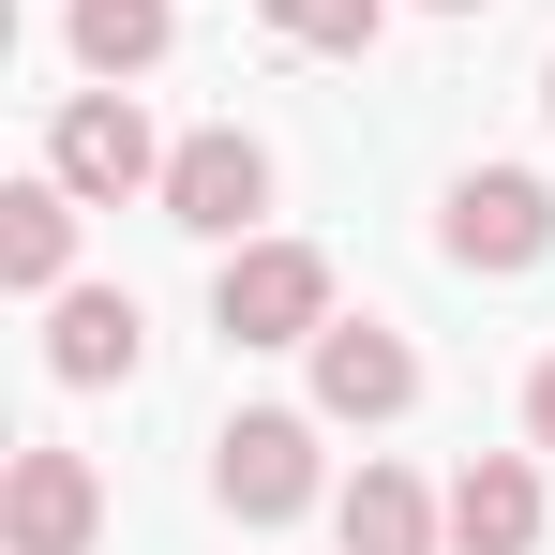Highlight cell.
<instances>
[{
	"mask_svg": "<svg viewBox=\"0 0 555 555\" xmlns=\"http://www.w3.org/2000/svg\"><path fill=\"white\" fill-rule=\"evenodd\" d=\"M526 436H541V451H555V361L526 375Z\"/></svg>",
	"mask_w": 555,
	"mask_h": 555,
	"instance_id": "cell-14",
	"label": "cell"
},
{
	"mask_svg": "<svg viewBox=\"0 0 555 555\" xmlns=\"http://www.w3.org/2000/svg\"><path fill=\"white\" fill-rule=\"evenodd\" d=\"M331 526H346V555H436L451 541V495H421L405 465H361V480L331 495Z\"/></svg>",
	"mask_w": 555,
	"mask_h": 555,
	"instance_id": "cell-11",
	"label": "cell"
},
{
	"mask_svg": "<svg viewBox=\"0 0 555 555\" xmlns=\"http://www.w3.org/2000/svg\"><path fill=\"white\" fill-rule=\"evenodd\" d=\"M105 541V480L91 451H61V436H30L15 480H0V555H91Z\"/></svg>",
	"mask_w": 555,
	"mask_h": 555,
	"instance_id": "cell-5",
	"label": "cell"
},
{
	"mask_svg": "<svg viewBox=\"0 0 555 555\" xmlns=\"http://www.w3.org/2000/svg\"><path fill=\"white\" fill-rule=\"evenodd\" d=\"M135 346H151V331H135L120 285H61V300H46V375H61V390H120Z\"/></svg>",
	"mask_w": 555,
	"mask_h": 555,
	"instance_id": "cell-8",
	"label": "cell"
},
{
	"mask_svg": "<svg viewBox=\"0 0 555 555\" xmlns=\"http://www.w3.org/2000/svg\"><path fill=\"white\" fill-rule=\"evenodd\" d=\"M256 210H271V151H256L241 120H210V135L166 151V225H195V241H256Z\"/></svg>",
	"mask_w": 555,
	"mask_h": 555,
	"instance_id": "cell-6",
	"label": "cell"
},
{
	"mask_svg": "<svg viewBox=\"0 0 555 555\" xmlns=\"http://www.w3.org/2000/svg\"><path fill=\"white\" fill-rule=\"evenodd\" d=\"M76 210H91L76 181H15L0 195V285L15 300H61L76 285Z\"/></svg>",
	"mask_w": 555,
	"mask_h": 555,
	"instance_id": "cell-9",
	"label": "cell"
},
{
	"mask_svg": "<svg viewBox=\"0 0 555 555\" xmlns=\"http://www.w3.org/2000/svg\"><path fill=\"white\" fill-rule=\"evenodd\" d=\"M285 46H315V61H361L375 30H390V0H256Z\"/></svg>",
	"mask_w": 555,
	"mask_h": 555,
	"instance_id": "cell-13",
	"label": "cell"
},
{
	"mask_svg": "<svg viewBox=\"0 0 555 555\" xmlns=\"http://www.w3.org/2000/svg\"><path fill=\"white\" fill-rule=\"evenodd\" d=\"M436 15H480V0H436Z\"/></svg>",
	"mask_w": 555,
	"mask_h": 555,
	"instance_id": "cell-15",
	"label": "cell"
},
{
	"mask_svg": "<svg viewBox=\"0 0 555 555\" xmlns=\"http://www.w3.org/2000/svg\"><path fill=\"white\" fill-rule=\"evenodd\" d=\"M210 331L225 346H315L331 331V256L315 241H241L225 285H210Z\"/></svg>",
	"mask_w": 555,
	"mask_h": 555,
	"instance_id": "cell-1",
	"label": "cell"
},
{
	"mask_svg": "<svg viewBox=\"0 0 555 555\" xmlns=\"http://www.w3.org/2000/svg\"><path fill=\"white\" fill-rule=\"evenodd\" d=\"M436 256H451V271H541L555 256V195L526 181V166H465L451 210H436Z\"/></svg>",
	"mask_w": 555,
	"mask_h": 555,
	"instance_id": "cell-4",
	"label": "cell"
},
{
	"mask_svg": "<svg viewBox=\"0 0 555 555\" xmlns=\"http://www.w3.org/2000/svg\"><path fill=\"white\" fill-rule=\"evenodd\" d=\"M405 405H421V346L375 315H331L315 331V421H405Z\"/></svg>",
	"mask_w": 555,
	"mask_h": 555,
	"instance_id": "cell-7",
	"label": "cell"
},
{
	"mask_svg": "<svg viewBox=\"0 0 555 555\" xmlns=\"http://www.w3.org/2000/svg\"><path fill=\"white\" fill-rule=\"evenodd\" d=\"M166 30H181V0H61V46L91 61L105 91H120V76H151V61H166Z\"/></svg>",
	"mask_w": 555,
	"mask_h": 555,
	"instance_id": "cell-12",
	"label": "cell"
},
{
	"mask_svg": "<svg viewBox=\"0 0 555 555\" xmlns=\"http://www.w3.org/2000/svg\"><path fill=\"white\" fill-rule=\"evenodd\" d=\"M541 105H555V61H541Z\"/></svg>",
	"mask_w": 555,
	"mask_h": 555,
	"instance_id": "cell-16",
	"label": "cell"
},
{
	"mask_svg": "<svg viewBox=\"0 0 555 555\" xmlns=\"http://www.w3.org/2000/svg\"><path fill=\"white\" fill-rule=\"evenodd\" d=\"M46 181L105 195V210H120V195H166V135H151V105L91 76V91H76L61 120H46Z\"/></svg>",
	"mask_w": 555,
	"mask_h": 555,
	"instance_id": "cell-2",
	"label": "cell"
},
{
	"mask_svg": "<svg viewBox=\"0 0 555 555\" xmlns=\"http://www.w3.org/2000/svg\"><path fill=\"white\" fill-rule=\"evenodd\" d=\"M451 541H465V555H541V465H526V451H465Z\"/></svg>",
	"mask_w": 555,
	"mask_h": 555,
	"instance_id": "cell-10",
	"label": "cell"
},
{
	"mask_svg": "<svg viewBox=\"0 0 555 555\" xmlns=\"http://www.w3.org/2000/svg\"><path fill=\"white\" fill-rule=\"evenodd\" d=\"M210 495H225L241 526H300V511H315V421H300V405H241V421L210 436Z\"/></svg>",
	"mask_w": 555,
	"mask_h": 555,
	"instance_id": "cell-3",
	"label": "cell"
}]
</instances>
